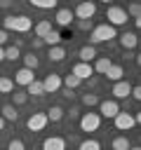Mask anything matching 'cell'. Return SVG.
<instances>
[{"instance_id": "8fae6325", "label": "cell", "mask_w": 141, "mask_h": 150, "mask_svg": "<svg viewBox=\"0 0 141 150\" xmlns=\"http://www.w3.org/2000/svg\"><path fill=\"white\" fill-rule=\"evenodd\" d=\"M35 80V75H33V70H28V68H19L16 73H14V84H19V87H28L31 82Z\"/></svg>"}, {"instance_id": "ffe728a7", "label": "cell", "mask_w": 141, "mask_h": 150, "mask_svg": "<svg viewBox=\"0 0 141 150\" xmlns=\"http://www.w3.org/2000/svg\"><path fill=\"white\" fill-rule=\"evenodd\" d=\"M49 61H54V63H61L63 59H66V49L61 47V45H56V47H49Z\"/></svg>"}, {"instance_id": "ac0fdd59", "label": "cell", "mask_w": 141, "mask_h": 150, "mask_svg": "<svg viewBox=\"0 0 141 150\" xmlns=\"http://www.w3.org/2000/svg\"><path fill=\"white\" fill-rule=\"evenodd\" d=\"M113 66V61L108 59V56H96L94 59V66H92V70L94 73H99V75H106V70Z\"/></svg>"}, {"instance_id": "5bb4252c", "label": "cell", "mask_w": 141, "mask_h": 150, "mask_svg": "<svg viewBox=\"0 0 141 150\" xmlns=\"http://www.w3.org/2000/svg\"><path fill=\"white\" fill-rule=\"evenodd\" d=\"M42 150H66V138L61 136H49L42 141Z\"/></svg>"}, {"instance_id": "1f68e13d", "label": "cell", "mask_w": 141, "mask_h": 150, "mask_svg": "<svg viewBox=\"0 0 141 150\" xmlns=\"http://www.w3.org/2000/svg\"><path fill=\"white\" fill-rule=\"evenodd\" d=\"M24 63H26V66H24V68H28V70H35V68H38V66H40V61H38V56H35V54H33V52H31V54H26V56H24Z\"/></svg>"}, {"instance_id": "8992f818", "label": "cell", "mask_w": 141, "mask_h": 150, "mask_svg": "<svg viewBox=\"0 0 141 150\" xmlns=\"http://www.w3.org/2000/svg\"><path fill=\"white\" fill-rule=\"evenodd\" d=\"M113 124H115L118 131H129V129L134 127V117H132L127 110H120V112L113 117Z\"/></svg>"}, {"instance_id": "7a4b0ae2", "label": "cell", "mask_w": 141, "mask_h": 150, "mask_svg": "<svg viewBox=\"0 0 141 150\" xmlns=\"http://www.w3.org/2000/svg\"><path fill=\"white\" fill-rule=\"evenodd\" d=\"M113 38H118V33H115V28L108 26V23H99V26H94V28L89 30V45H92V47L99 45V42H108V40H113Z\"/></svg>"}, {"instance_id": "d4e9b609", "label": "cell", "mask_w": 141, "mask_h": 150, "mask_svg": "<svg viewBox=\"0 0 141 150\" xmlns=\"http://www.w3.org/2000/svg\"><path fill=\"white\" fill-rule=\"evenodd\" d=\"M12 101H14V103H12L14 108H16V105H24V103L28 101V94H26L24 89H14V91H12Z\"/></svg>"}, {"instance_id": "7bdbcfd3", "label": "cell", "mask_w": 141, "mask_h": 150, "mask_svg": "<svg viewBox=\"0 0 141 150\" xmlns=\"http://www.w3.org/2000/svg\"><path fill=\"white\" fill-rule=\"evenodd\" d=\"M2 129H5V120L0 117V131H2Z\"/></svg>"}, {"instance_id": "f35d334b", "label": "cell", "mask_w": 141, "mask_h": 150, "mask_svg": "<svg viewBox=\"0 0 141 150\" xmlns=\"http://www.w3.org/2000/svg\"><path fill=\"white\" fill-rule=\"evenodd\" d=\"M31 47H33V52H35V49H40V47H42V40H40V38H33Z\"/></svg>"}, {"instance_id": "44dd1931", "label": "cell", "mask_w": 141, "mask_h": 150, "mask_svg": "<svg viewBox=\"0 0 141 150\" xmlns=\"http://www.w3.org/2000/svg\"><path fill=\"white\" fill-rule=\"evenodd\" d=\"M0 112H2L0 117H2L5 122H16V117H19V112H16V108H14L12 103H7V105H2V110H0Z\"/></svg>"}, {"instance_id": "5b68a950", "label": "cell", "mask_w": 141, "mask_h": 150, "mask_svg": "<svg viewBox=\"0 0 141 150\" xmlns=\"http://www.w3.org/2000/svg\"><path fill=\"white\" fill-rule=\"evenodd\" d=\"M118 112H120V103H118L115 98L99 101V115H101V117H108V120H113Z\"/></svg>"}, {"instance_id": "2e32d148", "label": "cell", "mask_w": 141, "mask_h": 150, "mask_svg": "<svg viewBox=\"0 0 141 150\" xmlns=\"http://www.w3.org/2000/svg\"><path fill=\"white\" fill-rule=\"evenodd\" d=\"M33 30H35V38H40V40H42V38H45V35H49L54 28H52V21H49V19H42V21H38V23L33 26Z\"/></svg>"}, {"instance_id": "e0dca14e", "label": "cell", "mask_w": 141, "mask_h": 150, "mask_svg": "<svg viewBox=\"0 0 141 150\" xmlns=\"http://www.w3.org/2000/svg\"><path fill=\"white\" fill-rule=\"evenodd\" d=\"M120 45H122V49H125V52H132V49L139 45L136 33H122V35H120Z\"/></svg>"}, {"instance_id": "83f0119b", "label": "cell", "mask_w": 141, "mask_h": 150, "mask_svg": "<svg viewBox=\"0 0 141 150\" xmlns=\"http://www.w3.org/2000/svg\"><path fill=\"white\" fill-rule=\"evenodd\" d=\"M12 91H14V82H12V77L2 75V77H0V94H12Z\"/></svg>"}, {"instance_id": "cb8c5ba5", "label": "cell", "mask_w": 141, "mask_h": 150, "mask_svg": "<svg viewBox=\"0 0 141 150\" xmlns=\"http://www.w3.org/2000/svg\"><path fill=\"white\" fill-rule=\"evenodd\" d=\"M26 94L28 96H45V89H42V82L40 80H33L28 87H26Z\"/></svg>"}, {"instance_id": "60d3db41", "label": "cell", "mask_w": 141, "mask_h": 150, "mask_svg": "<svg viewBox=\"0 0 141 150\" xmlns=\"http://www.w3.org/2000/svg\"><path fill=\"white\" fill-rule=\"evenodd\" d=\"M0 7H2V9H7V7H12V2H9V0H0Z\"/></svg>"}, {"instance_id": "4316f807", "label": "cell", "mask_w": 141, "mask_h": 150, "mask_svg": "<svg viewBox=\"0 0 141 150\" xmlns=\"http://www.w3.org/2000/svg\"><path fill=\"white\" fill-rule=\"evenodd\" d=\"M61 84H66V89H70V91H73V89H78V87H80L82 82H80V80H78L75 75H70V73H68L66 77H61Z\"/></svg>"}, {"instance_id": "3957f363", "label": "cell", "mask_w": 141, "mask_h": 150, "mask_svg": "<svg viewBox=\"0 0 141 150\" xmlns=\"http://www.w3.org/2000/svg\"><path fill=\"white\" fill-rule=\"evenodd\" d=\"M101 127V115L99 112H82L80 115V129L82 131H87V134H92V131H96Z\"/></svg>"}, {"instance_id": "ab89813d", "label": "cell", "mask_w": 141, "mask_h": 150, "mask_svg": "<svg viewBox=\"0 0 141 150\" xmlns=\"http://www.w3.org/2000/svg\"><path fill=\"white\" fill-rule=\"evenodd\" d=\"M7 40H9V33H7V30H0V47H2Z\"/></svg>"}, {"instance_id": "74e56055", "label": "cell", "mask_w": 141, "mask_h": 150, "mask_svg": "<svg viewBox=\"0 0 141 150\" xmlns=\"http://www.w3.org/2000/svg\"><path fill=\"white\" fill-rule=\"evenodd\" d=\"M129 96L134 98V101H141V87L136 84V87H132V91H129Z\"/></svg>"}, {"instance_id": "9c48e42d", "label": "cell", "mask_w": 141, "mask_h": 150, "mask_svg": "<svg viewBox=\"0 0 141 150\" xmlns=\"http://www.w3.org/2000/svg\"><path fill=\"white\" fill-rule=\"evenodd\" d=\"M94 14H96V5L94 2H80L75 7V12H73V16H78V21L80 19H92Z\"/></svg>"}, {"instance_id": "484cf974", "label": "cell", "mask_w": 141, "mask_h": 150, "mask_svg": "<svg viewBox=\"0 0 141 150\" xmlns=\"http://www.w3.org/2000/svg\"><path fill=\"white\" fill-rule=\"evenodd\" d=\"M129 148H132V143H129L127 136H115L113 138V150H129Z\"/></svg>"}, {"instance_id": "f1b7e54d", "label": "cell", "mask_w": 141, "mask_h": 150, "mask_svg": "<svg viewBox=\"0 0 141 150\" xmlns=\"http://www.w3.org/2000/svg\"><path fill=\"white\" fill-rule=\"evenodd\" d=\"M78 150H101V143H99L96 138H85V141L78 145Z\"/></svg>"}, {"instance_id": "603a6c76", "label": "cell", "mask_w": 141, "mask_h": 150, "mask_svg": "<svg viewBox=\"0 0 141 150\" xmlns=\"http://www.w3.org/2000/svg\"><path fill=\"white\" fill-rule=\"evenodd\" d=\"M61 40H63V35H61L59 30H52L49 35H45V38H42V45H49V47H56V45H61Z\"/></svg>"}, {"instance_id": "ba28073f", "label": "cell", "mask_w": 141, "mask_h": 150, "mask_svg": "<svg viewBox=\"0 0 141 150\" xmlns=\"http://www.w3.org/2000/svg\"><path fill=\"white\" fill-rule=\"evenodd\" d=\"M26 127H28V131H42V129L47 127L45 112H33V115L26 120Z\"/></svg>"}, {"instance_id": "d6986e66", "label": "cell", "mask_w": 141, "mask_h": 150, "mask_svg": "<svg viewBox=\"0 0 141 150\" xmlns=\"http://www.w3.org/2000/svg\"><path fill=\"white\" fill-rule=\"evenodd\" d=\"M63 108L61 105H49V110L45 112V117H47V122H61L63 120Z\"/></svg>"}, {"instance_id": "277c9868", "label": "cell", "mask_w": 141, "mask_h": 150, "mask_svg": "<svg viewBox=\"0 0 141 150\" xmlns=\"http://www.w3.org/2000/svg\"><path fill=\"white\" fill-rule=\"evenodd\" d=\"M106 19H108V26H113V28H115V26L127 23V19H129V16H127V12H125L122 7H115V5H113V7H108V9H106Z\"/></svg>"}, {"instance_id": "52a82bcc", "label": "cell", "mask_w": 141, "mask_h": 150, "mask_svg": "<svg viewBox=\"0 0 141 150\" xmlns=\"http://www.w3.org/2000/svg\"><path fill=\"white\" fill-rule=\"evenodd\" d=\"M42 89H45V94H56V91L61 89V75L49 73V75L42 80Z\"/></svg>"}, {"instance_id": "9a60e30c", "label": "cell", "mask_w": 141, "mask_h": 150, "mask_svg": "<svg viewBox=\"0 0 141 150\" xmlns=\"http://www.w3.org/2000/svg\"><path fill=\"white\" fill-rule=\"evenodd\" d=\"M78 56H80V63H92V61H94L99 54H96V47H92V45H85V47H80Z\"/></svg>"}, {"instance_id": "4fadbf2b", "label": "cell", "mask_w": 141, "mask_h": 150, "mask_svg": "<svg viewBox=\"0 0 141 150\" xmlns=\"http://www.w3.org/2000/svg\"><path fill=\"white\" fill-rule=\"evenodd\" d=\"M129 91H132V84H129L127 80H120V82H115V84H113V91H110V94H113V96H115V101H118V98H127V96H129Z\"/></svg>"}, {"instance_id": "f546056e", "label": "cell", "mask_w": 141, "mask_h": 150, "mask_svg": "<svg viewBox=\"0 0 141 150\" xmlns=\"http://www.w3.org/2000/svg\"><path fill=\"white\" fill-rule=\"evenodd\" d=\"M16 59H21V49H16L14 45L5 47V61H16Z\"/></svg>"}, {"instance_id": "e575fe53", "label": "cell", "mask_w": 141, "mask_h": 150, "mask_svg": "<svg viewBox=\"0 0 141 150\" xmlns=\"http://www.w3.org/2000/svg\"><path fill=\"white\" fill-rule=\"evenodd\" d=\"M7 150H26V145H24L21 138H12V141L7 143Z\"/></svg>"}, {"instance_id": "30bf717a", "label": "cell", "mask_w": 141, "mask_h": 150, "mask_svg": "<svg viewBox=\"0 0 141 150\" xmlns=\"http://www.w3.org/2000/svg\"><path fill=\"white\" fill-rule=\"evenodd\" d=\"M70 75H75L80 82H85V80H89L92 75H94V70H92V63H75L73 66V70H70Z\"/></svg>"}, {"instance_id": "ee69618b", "label": "cell", "mask_w": 141, "mask_h": 150, "mask_svg": "<svg viewBox=\"0 0 141 150\" xmlns=\"http://www.w3.org/2000/svg\"><path fill=\"white\" fill-rule=\"evenodd\" d=\"M129 150H141V148H136V145H132V148H129Z\"/></svg>"}, {"instance_id": "7402d4cb", "label": "cell", "mask_w": 141, "mask_h": 150, "mask_svg": "<svg viewBox=\"0 0 141 150\" xmlns=\"http://www.w3.org/2000/svg\"><path fill=\"white\" fill-rule=\"evenodd\" d=\"M122 75H125L122 66H115V63H113V66H110V68L106 70V77H108L110 82H120V80H122Z\"/></svg>"}, {"instance_id": "6da1fadb", "label": "cell", "mask_w": 141, "mask_h": 150, "mask_svg": "<svg viewBox=\"0 0 141 150\" xmlns=\"http://www.w3.org/2000/svg\"><path fill=\"white\" fill-rule=\"evenodd\" d=\"M5 28L2 30H14V33H28L33 28V19L26 14H16V16H5L2 19Z\"/></svg>"}, {"instance_id": "d6a6232c", "label": "cell", "mask_w": 141, "mask_h": 150, "mask_svg": "<svg viewBox=\"0 0 141 150\" xmlns=\"http://www.w3.org/2000/svg\"><path fill=\"white\" fill-rule=\"evenodd\" d=\"M125 12H127V16H132V19H141V5H139V2H132Z\"/></svg>"}, {"instance_id": "4dcf8cb0", "label": "cell", "mask_w": 141, "mask_h": 150, "mask_svg": "<svg viewBox=\"0 0 141 150\" xmlns=\"http://www.w3.org/2000/svg\"><path fill=\"white\" fill-rule=\"evenodd\" d=\"M31 5L38 7V9H54L56 7V0H31Z\"/></svg>"}, {"instance_id": "7c38bea8", "label": "cell", "mask_w": 141, "mask_h": 150, "mask_svg": "<svg viewBox=\"0 0 141 150\" xmlns=\"http://www.w3.org/2000/svg\"><path fill=\"white\" fill-rule=\"evenodd\" d=\"M73 19H75V16H73V12H70L68 7H59V9H56V14H54V21H56L61 28L70 26V23H73Z\"/></svg>"}, {"instance_id": "8d00e7d4", "label": "cell", "mask_w": 141, "mask_h": 150, "mask_svg": "<svg viewBox=\"0 0 141 150\" xmlns=\"http://www.w3.org/2000/svg\"><path fill=\"white\" fill-rule=\"evenodd\" d=\"M78 28H80V30H92L94 23H92V19H80V21H78Z\"/></svg>"}, {"instance_id": "d590c367", "label": "cell", "mask_w": 141, "mask_h": 150, "mask_svg": "<svg viewBox=\"0 0 141 150\" xmlns=\"http://www.w3.org/2000/svg\"><path fill=\"white\" fill-rule=\"evenodd\" d=\"M63 117H68V120H75V117H80V108H78V105H70V108L63 112Z\"/></svg>"}, {"instance_id": "b9f144b4", "label": "cell", "mask_w": 141, "mask_h": 150, "mask_svg": "<svg viewBox=\"0 0 141 150\" xmlns=\"http://www.w3.org/2000/svg\"><path fill=\"white\" fill-rule=\"evenodd\" d=\"M0 61H5V47H0Z\"/></svg>"}, {"instance_id": "836d02e7", "label": "cell", "mask_w": 141, "mask_h": 150, "mask_svg": "<svg viewBox=\"0 0 141 150\" xmlns=\"http://www.w3.org/2000/svg\"><path fill=\"white\" fill-rule=\"evenodd\" d=\"M82 105H87V108H92V105H99V96L96 94H82Z\"/></svg>"}]
</instances>
